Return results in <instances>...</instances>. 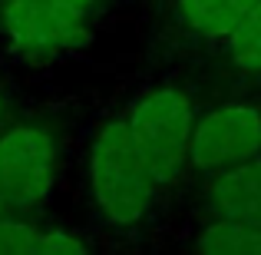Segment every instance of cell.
Segmentation results:
<instances>
[{"label": "cell", "instance_id": "cell-13", "mask_svg": "<svg viewBox=\"0 0 261 255\" xmlns=\"http://www.w3.org/2000/svg\"><path fill=\"white\" fill-rule=\"evenodd\" d=\"M4 212H7V202H4V196H0V216H4Z\"/></svg>", "mask_w": 261, "mask_h": 255}, {"label": "cell", "instance_id": "cell-3", "mask_svg": "<svg viewBox=\"0 0 261 255\" xmlns=\"http://www.w3.org/2000/svg\"><path fill=\"white\" fill-rule=\"evenodd\" d=\"M96 10L80 0H0V30L17 57L53 60L93 37Z\"/></svg>", "mask_w": 261, "mask_h": 255}, {"label": "cell", "instance_id": "cell-5", "mask_svg": "<svg viewBox=\"0 0 261 255\" xmlns=\"http://www.w3.org/2000/svg\"><path fill=\"white\" fill-rule=\"evenodd\" d=\"M57 182V143L40 126L0 133V196L7 209H33Z\"/></svg>", "mask_w": 261, "mask_h": 255}, {"label": "cell", "instance_id": "cell-9", "mask_svg": "<svg viewBox=\"0 0 261 255\" xmlns=\"http://www.w3.org/2000/svg\"><path fill=\"white\" fill-rule=\"evenodd\" d=\"M231 63L245 73H261V0L242 17V24L228 33Z\"/></svg>", "mask_w": 261, "mask_h": 255}, {"label": "cell", "instance_id": "cell-12", "mask_svg": "<svg viewBox=\"0 0 261 255\" xmlns=\"http://www.w3.org/2000/svg\"><path fill=\"white\" fill-rule=\"evenodd\" d=\"M4 109H7V103H4V93H0V120H4Z\"/></svg>", "mask_w": 261, "mask_h": 255}, {"label": "cell", "instance_id": "cell-4", "mask_svg": "<svg viewBox=\"0 0 261 255\" xmlns=\"http://www.w3.org/2000/svg\"><path fill=\"white\" fill-rule=\"evenodd\" d=\"M261 156V109L251 103H222L195 120L189 166L218 176Z\"/></svg>", "mask_w": 261, "mask_h": 255}, {"label": "cell", "instance_id": "cell-8", "mask_svg": "<svg viewBox=\"0 0 261 255\" xmlns=\"http://www.w3.org/2000/svg\"><path fill=\"white\" fill-rule=\"evenodd\" d=\"M258 0H178V17L202 37H228Z\"/></svg>", "mask_w": 261, "mask_h": 255}, {"label": "cell", "instance_id": "cell-11", "mask_svg": "<svg viewBox=\"0 0 261 255\" xmlns=\"http://www.w3.org/2000/svg\"><path fill=\"white\" fill-rule=\"evenodd\" d=\"M37 255H89L83 239L66 229H40Z\"/></svg>", "mask_w": 261, "mask_h": 255}, {"label": "cell", "instance_id": "cell-6", "mask_svg": "<svg viewBox=\"0 0 261 255\" xmlns=\"http://www.w3.org/2000/svg\"><path fill=\"white\" fill-rule=\"evenodd\" d=\"M205 199L215 216L261 225V156L212 176Z\"/></svg>", "mask_w": 261, "mask_h": 255}, {"label": "cell", "instance_id": "cell-2", "mask_svg": "<svg viewBox=\"0 0 261 255\" xmlns=\"http://www.w3.org/2000/svg\"><path fill=\"white\" fill-rule=\"evenodd\" d=\"M126 126L155 182H172L189 166L195 106L178 86H155L129 106Z\"/></svg>", "mask_w": 261, "mask_h": 255}, {"label": "cell", "instance_id": "cell-10", "mask_svg": "<svg viewBox=\"0 0 261 255\" xmlns=\"http://www.w3.org/2000/svg\"><path fill=\"white\" fill-rule=\"evenodd\" d=\"M40 229L23 219L0 216V255H37Z\"/></svg>", "mask_w": 261, "mask_h": 255}, {"label": "cell", "instance_id": "cell-7", "mask_svg": "<svg viewBox=\"0 0 261 255\" xmlns=\"http://www.w3.org/2000/svg\"><path fill=\"white\" fill-rule=\"evenodd\" d=\"M195 255H261V225L215 216L195 232Z\"/></svg>", "mask_w": 261, "mask_h": 255}, {"label": "cell", "instance_id": "cell-1", "mask_svg": "<svg viewBox=\"0 0 261 255\" xmlns=\"http://www.w3.org/2000/svg\"><path fill=\"white\" fill-rule=\"evenodd\" d=\"M155 179L122 120H106L89 146V192L109 225H136L155 199Z\"/></svg>", "mask_w": 261, "mask_h": 255}]
</instances>
